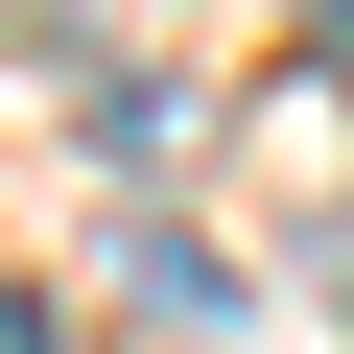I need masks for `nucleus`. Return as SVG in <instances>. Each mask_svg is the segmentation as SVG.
<instances>
[{
	"label": "nucleus",
	"mask_w": 354,
	"mask_h": 354,
	"mask_svg": "<svg viewBox=\"0 0 354 354\" xmlns=\"http://www.w3.org/2000/svg\"><path fill=\"white\" fill-rule=\"evenodd\" d=\"M71 142L118 165V189H142V165H165V142H189V95H165V71H95V95H71Z\"/></svg>",
	"instance_id": "f03ea898"
},
{
	"label": "nucleus",
	"mask_w": 354,
	"mask_h": 354,
	"mask_svg": "<svg viewBox=\"0 0 354 354\" xmlns=\"http://www.w3.org/2000/svg\"><path fill=\"white\" fill-rule=\"evenodd\" d=\"M118 283H142V307H165V330H213V307H236V260H213V236H189V213H142V236H118Z\"/></svg>",
	"instance_id": "f257e3e1"
},
{
	"label": "nucleus",
	"mask_w": 354,
	"mask_h": 354,
	"mask_svg": "<svg viewBox=\"0 0 354 354\" xmlns=\"http://www.w3.org/2000/svg\"><path fill=\"white\" fill-rule=\"evenodd\" d=\"M0 354H71V307H24V283H0Z\"/></svg>",
	"instance_id": "7ed1b4c3"
},
{
	"label": "nucleus",
	"mask_w": 354,
	"mask_h": 354,
	"mask_svg": "<svg viewBox=\"0 0 354 354\" xmlns=\"http://www.w3.org/2000/svg\"><path fill=\"white\" fill-rule=\"evenodd\" d=\"M24 24H71V48H95V24H118V0H24Z\"/></svg>",
	"instance_id": "20e7f679"
}]
</instances>
